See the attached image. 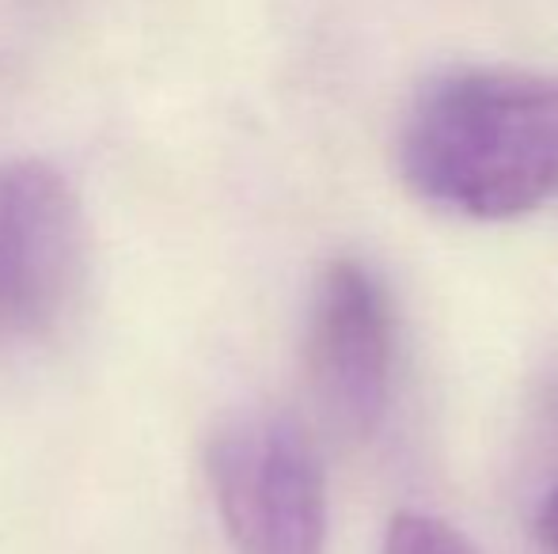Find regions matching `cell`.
Instances as JSON below:
<instances>
[{"label":"cell","mask_w":558,"mask_h":554,"mask_svg":"<svg viewBox=\"0 0 558 554\" xmlns=\"http://www.w3.org/2000/svg\"><path fill=\"white\" fill-rule=\"evenodd\" d=\"M399 168L422 201L468 221H513L558 194V76L463 69L418 96Z\"/></svg>","instance_id":"1"},{"label":"cell","mask_w":558,"mask_h":554,"mask_svg":"<svg viewBox=\"0 0 558 554\" xmlns=\"http://www.w3.org/2000/svg\"><path fill=\"white\" fill-rule=\"evenodd\" d=\"M209 479L240 554H324V467L293 418L251 415L221 429L209 448Z\"/></svg>","instance_id":"2"},{"label":"cell","mask_w":558,"mask_h":554,"mask_svg":"<svg viewBox=\"0 0 558 554\" xmlns=\"http://www.w3.org/2000/svg\"><path fill=\"white\" fill-rule=\"evenodd\" d=\"M81 201L38 160L0 163V342L35 334L81 274Z\"/></svg>","instance_id":"3"},{"label":"cell","mask_w":558,"mask_h":554,"mask_svg":"<svg viewBox=\"0 0 558 554\" xmlns=\"http://www.w3.org/2000/svg\"><path fill=\"white\" fill-rule=\"evenodd\" d=\"M396 369V316L384 285L361 262H331L308 319V380L342 433L380 426Z\"/></svg>","instance_id":"4"},{"label":"cell","mask_w":558,"mask_h":554,"mask_svg":"<svg viewBox=\"0 0 558 554\" xmlns=\"http://www.w3.org/2000/svg\"><path fill=\"white\" fill-rule=\"evenodd\" d=\"M384 554H478V551L448 520L434 517V513L403 509L391 517Z\"/></svg>","instance_id":"5"},{"label":"cell","mask_w":558,"mask_h":554,"mask_svg":"<svg viewBox=\"0 0 558 554\" xmlns=\"http://www.w3.org/2000/svg\"><path fill=\"white\" fill-rule=\"evenodd\" d=\"M539 543L547 554H558V487L547 494L544 513H539Z\"/></svg>","instance_id":"6"}]
</instances>
